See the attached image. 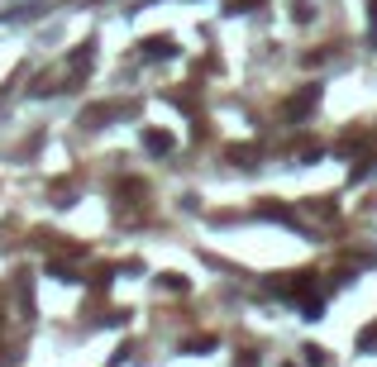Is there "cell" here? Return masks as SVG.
<instances>
[{"label": "cell", "mask_w": 377, "mask_h": 367, "mask_svg": "<svg viewBox=\"0 0 377 367\" xmlns=\"http://www.w3.org/2000/svg\"><path fill=\"white\" fill-rule=\"evenodd\" d=\"M72 67H77V72H86V67H91V43H81V48L72 53Z\"/></svg>", "instance_id": "cell-6"}, {"label": "cell", "mask_w": 377, "mask_h": 367, "mask_svg": "<svg viewBox=\"0 0 377 367\" xmlns=\"http://www.w3.org/2000/svg\"><path fill=\"white\" fill-rule=\"evenodd\" d=\"M258 210H263L267 220H291V215H286V210H282V206H258Z\"/></svg>", "instance_id": "cell-10"}, {"label": "cell", "mask_w": 377, "mask_h": 367, "mask_svg": "<svg viewBox=\"0 0 377 367\" xmlns=\"http://www.w3.org/2000/svg\"><path fill=\"white\" fill-rule=\"evenodd\" d=\"M139 48L148 53V58H172V53H177V43L167 38V33H153V38H143Z\"/></svg>", "instance_id": "cell-3"}, {"label": "cell", "mask_w": 377, "mask_h": 367, "mask_svg": "<svg viewBox=\"0 0 377 367\" xmlns=\"http://www.w3.org/2000/svg\"><path fill=\"white\" fill-rule=\"evenodd\" d=\"M215 349V339L210 334H196V339H187V353H210Z\"/></svg>", "instance_id": "cell-5"}, {"label": "cell", "mask_w": 377, "mask_h": 367, "mask_svg": "<svg viewBox=\"0 0 377 367\" xmlns=\"http://www.w3.org/2000/svg\"><path fill=\"white\" fill-rule=\"evenodd\" d=\"M143 148H148V153H172V134H167V129H148V134H143Z\"/></svg>", "instance_id": "cell-4"}, {"label": "cell", "mask_w": 377, "mask_h": 367, "mask_svg": "<svg viewBox=\"0 0 377 367\" xmlns=\"http://www.w3.org/2000/svg\"><path fill=\"white\" fill-rule=\"evenodd\" d=\"M162 287H172V291H187V277H177V272H167V277H162Z\"/></svg>", "instance_id": "cell-9"}, {"label": "cell", "mask_w": 377, "mask_h": 367, "mask_svg": "<svg viewBox=\"0 0 377 367\" xmlns=\"http://www.w3.org/2000/svg\"><path fill=\"white\" fill-rule=\"evenodd\" d=\"M315 272H291V277H286V282H277V291H282V296H291V301H306V296H311V282Z\"/></svg>", "instance_id": "cell-1"}, {"label": "cell", "mask_w": 377, "mask_h": 367, "mask_svg": "<svg viewBox=\"0 0 377 367\" xmlns=\"http://www.w3.org/2000/svg\"><path fill=\"white\" fill-rule=\"evenodd\" d=\"M315 100H320V91H315V86H306L301 96H291V100H286V115H291V119H306V115L315 110Z\"/></svg>", "instance_id": "cell-2"}, {"label": "cell", "mask_w": 377, "mask_h": 367, "mask_svg": "<svg viewBox=\"0 0 377 367\" xmlns=\"http://www.w3.org/2000/svg\"><path fill=\"white\" fill-rule=\"evenodd\" d=\"M282 367H296V363H282Z\"/></svg>", "instance_id": "cell-12"}, {"label": "cell", "mask_w": 377, "mask_h": 367, "mask_svg": "<svg viewBox=\"0 0 377 367\" xmlns=\"http://www.w3.org/2000/svg\"><path fill=\"white\" fill-rule=\"evenodd\" d=\"M368 19H373V24H377V0H368Z\"/></svg>", "instance_id": "cell-11"}, {"label": "cell", "mask_w": 377, "mask_h": 367, "mask_svg": "<svg viewBox=\"0 0 377 367\" xmlns=\"http://www.w3.org/2000/svg\"><path fill=\"white\" fill-rule=\"evenodd\" d=\"M229 158H234V162H239V167H244V162H249V158H253V148H249V144H239V148H229Z\"/></svg>", "instance_id": "cell-8"}, {"label": "cell", "mask_w": 377, "mask_h": 367, "mask_svg": "<svg viewBox=\"0 0 377 367\" xmlns=\"http://www.w3.org/2000/svg\"><path fill=\"white\" fill-rule=\"evenodd\" d=\"M301 353H306V363H311V367H320V363H325V349H315V344H306Z\"/></svg>", "instance_id": "cell-7"}]
</instances>
